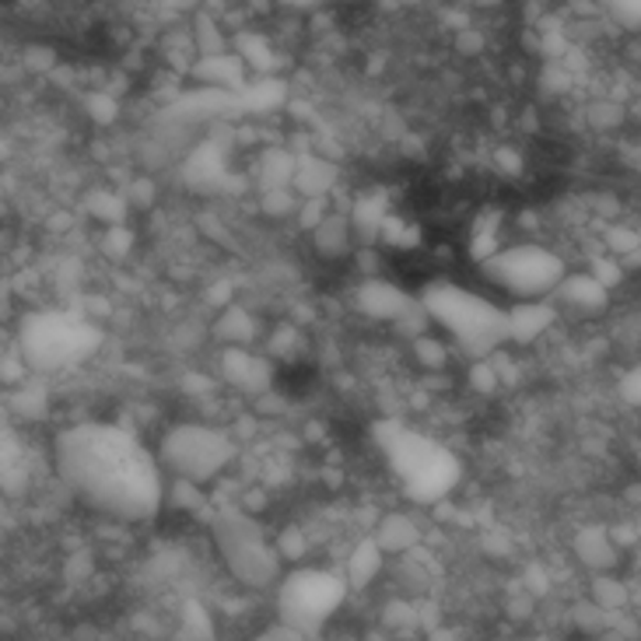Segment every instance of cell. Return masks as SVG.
Segmentation results:
<instances>
[{"label": "cell", "mask_w": 641, "mask_h": 641, "mask_svg": "<svg viewBox=\"0 0 641 641\" xmlns=\"http://www.w3.org/2000/svg\"><path fill=\"white\" fill-rule=\"evenodd\" d=\"M383 568V546L375 543V537L368 540H357L351 551H347V564H344V572H347V582L351 586H368V582L379 575Z\"/></svg>", "instance_id": "obj_16"}, {"label": "cell", "mask_w": 641, "mask_h": 641, "mask_svg": "<svg viewBox=\"0 0 641 641\" xmlns=\"http://www.w3.org/2000/svg\"><path fill=\"white\" fill-rule=\"evenodd\" d=\"M239 74H242V56L218 53L200 60V78L211 85H239Z\"/></svg>", "instance_id": "obj_22"}, {"label": "cell", "mask_w": 641, "mask_h": 641, "mask_svg": "<svg viewBox=\"0 0 641 641\" xmlns=\"http://www.w3.org/2000/svg\"><path fill=\"white\" fill-rule=\"evenodd\" d=\"M557 319V306L554 301H516L512 309H508V344L516 347H530L537 344L540 336L554 327Z\"/></svg>", "instance_id": "obj_10"}, {"label": "cell", "mask_w": 641, "mask_h": 641, "mask_svg": "<svg viewBox=\"0 0 641 641\" xmlns=\"http://www.w3.org/2000/svg\"><path fill=\"white\" fill-rule=\"evenodd\" d=\"M610 11H614V18H617L620 25L641 29V0H628V4H614Z\"/></svg>", "instance_id": "obj_32"}, {"label": "cell", "mask_w": 641, "mask_h": 641, "mask_svg": "<svg viewBox=\"0 0 641 641\" xmlns=\"http://www.w3.org/2000/svg\"><path fill=\"white\" fill-rule=\"evenodd\" d=\"M347 582L333 572L319 568H298L291 572L277 589V614L285 620V628L306 634L316 631L319 625L336 614V607L344 603Z\"/></svg>", "instance_id": "obj_8"}, {"label": "cell", "mask_w": 641, "mask_h": 641, "mask_svg": "<svg viewBox=\"0 0 641 641\" xmlns=\"http://www.w3.org/2000/svg\"><path fill=\"white\" fill-rule=\"evenodd\" d=\"M91 117H99V120H112V106L106 102V96H96V102H91Z\"/></svg>", "instance_id": "obj_35"}, {"label": "cell", "mask_w": 641, "mask_h": 641, "mask_svg": "<svg viewBox=\"0 0 641 641\" xmlns=\"http://www.w3.org/2000/svg\"><path fill=\"white\" fill-rule=\"evenodd\" d=\"M589 274L599 280V285L603 288H607V291H614L617 285H620V280H625V274H628V267H625V263H620L617 256H593V263H589Z\"/></svg>", "instance_id": "obj_25"}, {"label": "cell", "mask_w": 641, "mask_h": 641, "mask_svg": "<svg viewBox=\"0 0 641 641\" xmlns=\"http://www.w3.org/2000/svg\"><path fill=\"white\" fill-rule=\"evenodd\" d=\"M383 242L393 250H413V246H421V229L413 221H404L400 214H389L386 229H383Z\"/></svg>", "instance_id": "obj_24"}, {"label": "cell", "mask_w": 641, "mask_h": 641, "mask_svg": "<svg viewBox=\"0 0 641 641\" xmlns=\"http://www.w3.org/2000/svg\"><path fill=\"white\" fill-rule=\"evenodd\" d=\"M56 466L85 505L117 519H147L165 505L162 463L117 424H78L56 439Z\"/></svg>", "instance_id": "obj_1"}, {"label": "cell", "mask_w": 641, "mask_h": 641, "mask_svg": "<svg viewBox=\"0 0 641 641\" xmlns=\"http://www.w3.org/2000/svg\"><path fill=\"white\" fill-rule=\"evenodd\" d=\"M218 336H221V341H229L232 347L250 344L253 336H256L253 316H250V312H242V309H224V316L218 319Z\"/></svg>", "instance_id": "obj_21"}, {"label": "cell", "mask_w": 641, "mask_h": 641, "mask_svg": "<svg viewBox=\"0 0 641 641\" xmlns=\"http://www.w3.org/2000/svg\"><path fill=\"white\" fill-rule=\"evenodd\" d=\"M593 603H599L603 610H620V607H628L631 603V589L625 586L620 578H614V575H596V582H593Z\"/></svg>", "instance_id": "obj_23"}, {"label": "cell", "mask_w": 641, "mask_h": 641, "mask_svg": "<svg viewBox=\"0 0 641 641\" xmlns=\"http://www.w3.org/2000/svg\"><path fill=\"white\" fill-rule=\"evenodd\" d=\"M277 554L280 557H301L306 554V540H301L298 530H285L280 533V543H277Z\"/></svg>", "instance_id": "obj_33"}, {"label": "cell", "mask_w": 641, "mask_h": 641, "mask_svg": "<svg viewBox=\"0 0 641 641\" xmlns=\"http://www.w3.org/2000/svg\"><path fill=\"white\" fill-rule=\"evenodd\" d=\"M295 168H298V162L288 155V151H280V147L263 151V158H259V183H263V194H270V190H291Z\"/></svg>", "instance_id": "obj_17"}, {"label": "cell", "mask_w": 641, "mask_h": 641, "mask_svg": "<svg viewBox=\"0 0 641 641\" xmlns=\"http://www.w3.org/2000/svg\"><path fill=\"white\" fill-rule=\"evenodd\" d=\"M99 344V330L85 316L40 312L29 316L18 333V354L32 372H56L78 365Z\"/></svg>", "instance_id": "obj_4"}, {"label": "cell", "mask_w": 641, "mask_h": 641, "mask_svg": "<svg viewBox=\"0 0 641 641\" xmlns=\"http://www.w3.org/2000/svg\"><path fill=\"white\" fill-rule=\"evenodd\" d=\"M375 439H379L383 452L389 456L396 477L404 480V491L410 501L435 505L456 487L460 460L442 442L421 435V431H410L404 424H379Z\"/></svg>", "instance_id": "obj_3"}, {"label": "cell", "mask_w": 641, "mask_h": 641, "mask_svg": "<svg viewBox=\"0 0 641 641\" xmlns=\"http://www.w3.org/2000/svg\"><path fill=\"white\" fill-rule=\"evenodd\" d=\"M375 543L383 546V551H407V546L418 543V526H413L407 516H386L379 522V530H375Z\"/></svg>", "instance_id": "obj_20"}, {"label": "cell", "mask_w": 641, "mask_h": 641, "mask_svg": "<svg viewBox=\"0 0 641 641\" xmlns=\"http://www.w3.org/2000/svg\"><path fill=\"white\" fill-rule=\"evenodd\" d=\"M333 211H330V197H312V200H301V207H298V224L306 229L309 235L323 224L327 218H330Z\"/></svg>", "instance_id": "obj_27"}, {"label": "cell", "mask_w": 641, "mask_h": 641, "mask_svg": "<svg viewBox=\"0 0 641 641\" xmlns=\"http://www.w3.org/2000/svg\"><path fill=\"white\" fill-rule=\"evenodd\" d=\"M91 214H96L99 221H106L109 229H120V221L126 214V200L117 197V194H96L91 197Z\"/></svg>", "instance_id": "obj_26"}, {"label": "cell", "mask_w": 641, "mask_h": 641, "mask_svg": "<svg viewBox=\"0 0 641 641\" xmlns=\"http://www.w3.org/2000/svg\"><path fill=\"white\" fill-rule=\"evenodd\" d=\"M501 218L495 211H484L474 229H469V256H474L477 263L491 259L495 253H501Z\"/></svg>", "instance_id": "obj_18"}, {"label": "cell", "mask_w": 641, "mask_h": 641, "mask_svg": "<svg viewBox=\"0 0 641 641\" xmlns=\"http://www.w3.org/2000/svg\"><path fill=\"white\" fill-rule=\"evenodd\" d=\"M413 357H418L424 368H445L449 351L442 341H435V336H418V341H413Z\"/></svg>", "instance_id": "obj_28"}, {"label": "cell", "mask_w": 641, "mask_h": 641, "mask_svg": "<svg viewBox=\"0 0 641 641\" xmlns=\"http://www.w3.org/2000/svg\"><path fill=\"white\" fill-rule=\"evenodd\" d=\"M418 298L431 323H439L477 362H487L498 347L508 344V309L487 301L484 295L439 280V285H428Z\"/></svg>", "instance_id": "obj_2"}, {"label": "cell", "mask_w": 641, "mask_h": 641, "mask_svg": "<svg viewBox=\"0 0 641 641\" xmlns=\"http://www.w3.org/2000/svg\"><path fill=\"white\" fill-rule=\"evenodd\" d=\"M312 246L319 256H327V259H341L351 253L354 246V232H351V221L344 211H333L319 229L312 232Z\"/></svg>", "instance_id": "obj_14"}, {"label": "cell", "mask_w": 641, "mask_h": 641, "mask_svg": "<svg viewBox=\"0 0 641 641\" xmlns=\"http://www.w3.org/2000/svg\"><path fill=\"white\" fill-rule=\"evenodd\" d=\"M102 246L109 256H126L130 246H134V235H130V229H109V235L102 239Z\"/></svg>", "instance_id": "obj_31"}, {"label": "cell", "mask_w": 641, "mask_h": 641, "mask_svg": "<svg viewBox=\"0 0 641 641\" xmlns=\"http://www.w3.org/2000/svg\"><path fill=\"white\" fill-rule=\"evenodd\" d=\"M333 176H336V168L323 158H316V155H306V158H298V168H295V183H291V190L298 197H330L333 190Z\"/></svg>", "instance_id": "obj_15"}, {"label": "cell", "mask_w": 641, "mask_h": 641, "mask_svg": "<svg viewBox=\"0 0 641 641\" xmlns=\"http://www.w3.org/2000/svg\"><path fill=\"white\" fill-rule=\"evenodd\" d=\"M298 194L295 190H270L263 194V214L270 218H285V214H298Z\"/></svg>", "instance_id": "obj_29"}, {"label": "cell", "mask_w": 641, "mask_h": 641, "mask_svg": "<svg viewBox=\"0 0 641 641\" xmlns=\"http://www.w3.org/2000/svg\"><path fill=\"white\" fill-rule=\"evenodd\" d=\"M235 456V442L207 424H176L162 435L158 463L176 480L207 484L214 480Z\"/></svg>", "instance_id": "obj_7"}, {"label": "cell", "mask_w": 641, "mask_h": 641, "mask_svg": "<svg viewBox=\"0 0 641 641\" xmlns=\"http://www.w3.org/2000/svg\"><path fill=\"white\" fill-rule=\"evenodd\" d=\"M554 301L572 312H582V316H596L610 306V291L599 285V280L582 270V274H568L561 280V288L554 291Z\"/></svg>", "instance_id": "obj_11"}, {"label": "cell", "mask_w": 641, "mask_h": 641, "mask_svg": "<svg viewBox=\"0 0 641 641\" xmlns=\"http://www.w3.org/2000/svg\"><path fill=\"white\" fill-rule=\"evenodd\" d=\"M572 551L596 575H607L620 561L617 540H614V533L607 530V526H586V530H578L575 540H572Z\"/></svg>", "instance_id": "obj_12"}, {"label": "cell", "mask_w": 641, "mask_h": 641, "mask_svg": "<svg viewBox=\"0 0 641 641\" xmlns=\"http://www.w3.org/2000/svg\"><path fill=\"white\" fill-rule=\"evenodd\" d=\"M480 274L516 301H540L561 288V280L568 277V263L537 242H516V246H505L491 259H484Z\"/></svg>", "instance_id": "obj_5"}, {"label": "cell", "mask_w": 641, "mask_h": 641, "mask_svg": "<svg viewBox=\"0 0 641 641\" xmlns=\"http://www.w3.org/2000/svg\"><path fill=\"white\" fill-rule=\"evenodd\" d=\"M224 372H229V379L239 383L242 389H259L267 379H259V372L267 375V365L259 362V357H253L246 347H229V354H224Z\"/></svg>", "instance_id": "obj_19"}, {"label": "cell", "mask_w": 641, "mask_h": 641, "mask_svg": "<svg viewBox=\"0 0 641 641\" xmlns=\"http://www.w3.org/2000/svg\"><path fill=\"white\" fill-rule=\"evenodd\" d=\"M389 203L383 194H365L357 197L354 207H347V221H351V232L354 239L362 242V246H375V242H383V229L389 221Z\"/></svg>", "instance_id": "obj_13"}, {"label": "cell", "mask_w": 641, "mask_h": 641, "mask_svg": "<svg viewBox=\"0 0 641 641\" xmlns=\"http://www.w3.org/2000/svg\"><path fill=\"white\" fill-rule=\"evenodd\" d=\"M620 396H625L631 407H641V365L625 375V383H620Z\"/></svg>", "instance_id": "obj_34"}, {"label": "cell", "mask_w": 641, "mask_h": 641, "mask_svg": "<svg viewBox=\"0 0 641 641\" xmlns=\"http://www.w3.org/2000/svg\"><path fill=\"white\" fill-rule=\"evenodd\" d=\"M469 383H474V389H480V393H491L498 386V365L495 362H474V368H469Z\"/></svg>", "instance_id": "obj_30"}, {"label": "cell", "mask_w": 641, "mask_h": 641, "mask_svg": "<svg viewBox=\"0 0 641 641\" xmlns=\"http://www.w3.org/2000/svg\"><path fill=\"white\" fill-rule=\"evenodd\" d=\"M357 312H365L368 319H379V323H400V319L418 306V298L407 295L404 288H396L393 280L368 277L354 291Z\"/></svg>", "instance_id": "obj_9"}, {"label": "cell", "mask_w": 641, "mask_h": 641, "mask_svg": "<svg viewBox=\"0 0 641 641\" xmlns=\"http://www.w3.org/2000/svg\"><path fill=\"white\" fill-rule=\"evenodd\" d=\"M211 530L218 540V551L232 575L246 586H270L280 572V554L277 543L263 537V526L242 512V508H224L211 519Z\"/></svg>", "instance_id": "obj_6"}]
</instances>
